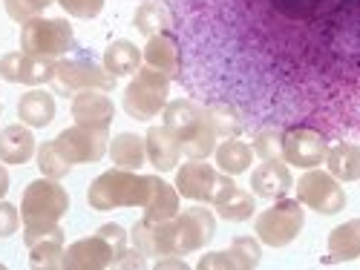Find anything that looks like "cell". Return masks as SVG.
Returning <instances> with one entry per match:
<instances>
[{
    "instance_id": "obj_1",
    "label": "cell",
    "mask_w": 360,
    "mask_h": 270,
    "mask_svg": "<svg viewBox=\"0 0 360 270\" xmlns=\"http://www.w3.org/2000/svg\"><path fill=\"white\" fill-rule=\"evenodd\" d=\"M283 35L297 124L326 138L360 135V0H262Z\"/></svg>"
},
{
    "instance_id": "obj_2",
    "label": "cell",
    "mask_w": 360,
    "mask_h": 270,
    "mask_svg": "<svg viewBox=\"0 0 360 270\" xmlns=\"http://www.w3.org/2000/svg\"><path fill=\"white\" fill-rule=\"evenodd\" d=\"M217 236V219L207 207H188L167 222H153V256H188Z\"/></svg>"
},
{
    "instance_id": "obj_3",
    "label": "cell",
    "mask_w": 360,
    "mask_h": 270,
    "mask_svg": "<svg viewBox=\"0 0 360 270\" xmlns=\"http://www.w3.org/2000/svg\"><path fill=\"white\" fill-rule=\"evenodd\" d=\"M150 193V175H139L136 170H107L86 190V201L98 213L115 207H144Z\"/></svg>"
},
{
    "instance_id": "obj_4",
    "label": "cell",
    "mask_w": 360,
    "mask_h": 270,
    "mask_svg": "<svg viewBox=\"0 0 360 270\" xmlns=\"http://www.w3.org/2000/svg\"><path fill=\"white\" fill-rule=\"evenodd\" d=\"M70 210L67 190L55 182V178H38V182L26 184L20 198V222L23 227L35 224H58Z\"/></svg>"
},
{
    "instance_id": "obj_5",
    "label": "cell",
    "mask_w": 360,
    "mask_h": 270,
    "mask_svg": "<svg viewBox=\"0 0 360 270\" xmlns=\"http://www.w3.org/2000/svg\"><path fill=\"white\" fill-rule=\"evenodd\" d=\"M306 224V213L300 198H277V204H271L268 210L257 216L254 222V236L259 238V245L268 248H285L300 236Z\"/></svg>"
},
{
    "instance_id": "obj_6",
    "label": "cell",
    "mask_w": 360,
    "mask_h": 270,
    "mask_svg": "<svg viewBox=\"0 0 360 270\" xmlns=\"http://www.w3.org/2000/svg\"><path fill=\"white\" fill-rule=\"evenodd\" d=\"M170 78L153 67H141L124 89V109L136 121H153L167 107Z\"/></svg>"
},
{
    "instance_id": "obj_7",
    "label": "cell",
    "mask_w": 360,
    "mask_h": 270,
    "mask_svg": "<svg viewBox=\"0 0 360 270\" xmlns=\"http://www.w3.org/2000/svg\"><path fill=\"white\" fill-rule=\"evenodd\" d=\"M75 43L72 26L61 18H32L20 29V49L38 58H64Z\"/></svg>"
},
{
    "instance_id": "obj_8",
    "label": "cell",
    "mask_w": 360,
    "mask_h": 270,
    "mask_svg": "<svg viewBox=\"0 0 360 270\" xmlns=\"http://www.w3.org/2000/svg\"><path fill=\"white\" fill-rule=\"evenodd\" d=\"M297 198L303 207L314 210L320 216H335L346 207V193L340 182L332 173H323L314 167L297 182Z\"/></svg>"
},
{
    "instance_id": "obj_9",
    "label": "cell",
    "mask_w": 360,
    "mask_h": 270,
    "mask_svg": "<svg viewBox=\"0 0 360 270\" xmlns=\"http://www.w3.org/2000/svg\"><path fill=\"white\" fill-rule=\"evenodd\" d=\"M328 156V138L309 124H288L283 130V158L291 167H320Z\"/></svg>"
},
{
    "instance_id": "obj_10",
    "label": "cell",
    "mask_w": 360,
    "mask_h": 270,
    "mask_svg": "<svg viewBox=\"0 0 360 270\" xmlns=\"http://www.w3.org/2000/svg\"><path fill=\"white\" fill-rule=\"evenodd\" d=\"M55 147L61 149V156L70 164H96L110 149V135H107V130L75 124V127H67L55 138Z\"/></svg>"
},
{
    "instance_id": "obj_11",
    "label": "cell",
    "mask_w": 360,
    "mask_h": 270,
    "mask_svg": "<svg viewBox=\"0 0 360 270\" xmlns=\"http://www.w3.org/2000/svg\"><path fill=\"white\" fill-rule=\"evenodd\" d=\"M23 242L32 267H64V230L58 224L23 227Z\"/></svg>"
},
{
    "instance_id": "obj_12",
    "label": "cell",
    "mask_w": 360,
    "mask_h": 270,
    "mask_svg": "<svg viewBox=\"0 0 360 270\" xmlns=\"http://www.w3.org/2000/svg\"><path fill=\"white\" fill-rule=\"evenodd\" d=\"M0 78L9 83L41 86V83L55 81V64L49 58H38L29 52H6L0 58Z\"/></svg>"
},
{
    "instance_id": "obj_13",
    "label": "cell",
    "mask_w": 360,
    "mask_h": 270,
    "mask_svg": "<svg viewBox=\"0 0 360 270\" xmlns=\"http://www.w3.org/2000/svg\"><path fill=\"white\" fill-rule=\"evenodd\" d=\"M115 75H110L104 67L93 64V61H61L55 64V83L58 89H104V93H110V89H115Z\"/></svg>"
},
{
    "instance_id": "obj_14",
    "label": "cell",
    "mask_w": 360,
    "mask_h": 270,
    "mask_svg": "<svg viewBox=\"0 0 360 270\" xmlns=\"http://www.w3.org/2000/svg\"><path fill=\"white\" fill-rule=\"evenodd\" d=\"M259 259H262L259 238L236 236L228 250L207 253L205 259H199L196 267L199 270H251V267H259Z\"/></svg>"
},
{
    "instance_id": "obj_15",
    "label": "cell",
    "mask_w": 360,
    "mask_h": 270,
    "mask_svg": "<svg viewBox=\"0 0 360 270\" xmlns=\"http://www.w3.org/2000/svg\"><path fill=\"white\" fill-rule=\"evenodd\" d=\"M219 175L222 173L207 167L205 161H188L176 173V190H179V196H185L191 201L214 204V196H217V187H219Z\"/></svg>"
},
{
    "instance_id": "obj_16",
    "label": "cell",
    "mask_w": 360,
    "mask_h": 270,
    "mask_svg": "<svg viewBox=\"0 0 360 270\" xmlns=\"http://www.w3.org/2000/svg\"><path fill=\"white\" fill-rule=\"evenodd\" d=\"M214 207L217 213L225 219V222H248L254 213H257V201L248 190H243L233 175L222 173L219 175V187H217V196H214Z\"/></svg>"
},
{
    "instance_id": "obj_17",
    "label": "cell",
    "mask_w": 360,
    "mask_h": 270,
    "mask_svg": "<svg viewBox=\"0 0 360 270\" xmlns=\"http://www.w3.org/2000/svg\"><path fill=\"white\" fill-rule=\"evenodd\" d=\"M115 256L118 253L112 250V245L96 233L64 250V267L67 270H101V267H112Z\"/></svg>"
},
{
    "instance_id": "obj_18",
    "label": "cell",
    "mask_w": 360,
    "mask_h": 270,
    "mask_svg": "<svg viewBox=\"0 0 360 270\" xmlns=\"http://www.w3.org/2000/svg\"><path fill=\"white\" fill-rule=\"evenodd\" d=\"M72 118L84 127L110 130L112 118H115L112 98L104 93V89H81V93L72 98Z\"/></svg>"
},
{
    "instance_id": "obj_19",
    "label": "cell",
    "mask_w": 360,
    "mask_h": 270,
    "mask_svg": "<svg viewBox=\"0 0 360 270\" xmlns=\"http://www.w3.org/2000/svg\"><path fill=\"white\" fill-rule=\"evenodd\" d=\"M141 55H144V64L147 67L165 72L170 81L173 78H182V46H179V41L170 32L150 35V41L141 49Z\"/></svg>"
},
{
    "instance_id": "obj_20",
    "label": "cell",
    "mask_w": 360,
    "mask_h": 270,
    "mask_svg": "<svg viewBox=\"0 0 360 270\" xmlns=\"http://www.w3.org/2000/svg\"><path fill=\"white\" fill-rule=\"evenodd\" d=\"M251 190L259 198H283L291 190V173L280 158H268L251 173Z\"/></svg>"
},
{
    "instance_id": "obj_21",
    "label": "cell",
    "mask_w": 360,
    "mask_h": 270,
    "mask_svg": "<svg viewBox=\"0 0 360 270\" xmlns=\"http://www.w3.org/2000/svg\"><path fill=\"white\" fill-rule=\"evenodd\" d=\"M144 144H147V158L159 173H167L173 167H179V156H182V147H179V138L173 130H167L165 124L162 127H150L147 135H144Z\"/></svg>"
},
{
    "instance_id": "obj_22",
    "label": "cell",
    "mask_w": 360,
    "mask_h": 270,
    "mask_svg": "<svg viewBox=\"0 0 360 270\" xmlns=\"http://www.w3.org/2000/svg\"><path fill=\"white\" fill-rule=\"evenodd\" d=\"M144 219L150 222H167L179 213V190L173 184H167L165 178L150 175V193L144 201Z\"/></svg>"
},
{
    "instance_id": "obj_23",
    "label": "cell",
    "mask_w": 360,
    "mask_h": 270,
    "mask_svg": "<svg viewBox=\"0 0 360 270\" xmlns=\"http://www.w3.org/2000/svg\"><path fill=\"white\" fill-rule=\"evenodd\" d=\"M35 138L26 124H9L0 130V161L4 164H26L35 156Z\"/></svg>"
},
{
    "instance_id": "obj_24",
    "label": "cell",
    "mask_w": 360,
    "mask_h": 270,
    "mask_svg": "<svg viewBox=\"0 0 360 270\" xmlns=\"http://www.w3.org/2000/svg\"><path fill=\"white\" fill-rule=\"evenodd\" d=\"M18 118H20V124L32 127V130L49 127L55 118V98L49 93H44V89H29L18 101Z\"/></svg>"
},
{
    "instance_id": "obj_25",
    "label": "cell",
    "mask_w": 360,
    "mask_h": 270,
    "mask_svg": "<svg viewBox=\"0 0 360 270\" xmlns=\"http://www.w3.org/2000/svg\"><path fill=\"white\" fill-rule=\"evenodd\" d=\"M165 115V127L176 133L179 141L191 138L199 127H202V107L188 101V98H179V101H167V107L162 109Z\"/></svg>"
},
{
    "instance_id": "obj_26",
    "label": "cell",
    "mask_w": 360,
    "mask_h": 270,
    "mask_svg": "<svg viewBox=\"0 0 360 270\" xmlns=\"http://www.w3.org/2000/svg\"><path fill=\"white\" fill-rule=\"evenodd\" d=\"M326 167L338 182H357L360 178V144H352L343 138L335 147H328Z\"/></svg>"
},
{
    "instance_id": "obj_27",
    "label": "cell",
    "mask_w": 360,
    "mask_h": 270,
    "mask_svg": "<svg viewBox=\"0 0 360 270\" xmlns=\"http://www.w3.org/2000/svg\"><path fill=\"white\" fill-rule=\"evenodd\" d=\"M141 61H144V55L136 43L130 41H112L104 52V69L110 75H136L141 69Z\"/></svg>"
},
{
    "instance_id": "obj_28",
    "label": "cell",
    "mask_w": 360,
    "mask_h": 270,
    "mask_svg": "<svg viewBox=\"0 0 360 270\" xmlns=\"http://www.w3.org/2000/svg\"><path fill=\"white\" fill-rule=\"evenodd\" d=\"M217 167L219 173H228V175H243L248 173L251 161H254V147H248L245 141H239L236 135L233 138H225V144L217 147Z\"/></svg>"
},
{
    "instance_id": "obj_29",
    "label": "cell",
    "mask_w": 360,
    "mask_h": 270,
    "mask_svg": "<svg viewBox=\"0 0 360 270\" xmlns=\"http://www.w3.org/2000/svg\"><path fill=\"white\" fill-rule=\"evenodd\" d=\"M328 256L335 262H352L360 259V219L343 222L328 233Z\"/></svg>"
},
{
    "instance_id": "obj_30",
    "label": "cell",
    "mask_w": 360,
    "mask_h": 270,
    "mask_svg": "<svg viewBox=\"0 0 360 270\" xmlns=\"http://www.w3.org/2000/svg\"><path fill=\"white\" fill-rule=\"evenodd\" d=\"M110 156H112V164L122 167V170H139L147 158V144L144 138L133 135V133H122L110 141Z\"/></svg>"
},
{
    "instance_id": "obj_31",
    "label": "cell",
    "mask_w": 360,
    "mask_h": 270,
    "mask_svg": "<svg viewBox=\"0 0 360 270\" xmlns=\"http://www.w3.org/2000/svg\"><path fill=\"white\" fill-rule=\"evenodd\" d=\"M202 121L217 133V138H233L243 130V115L228 101H219V104H211L207 109H202Z\"/></svg>"
},
{
    "instance_id": "obj_32",
    "label": "cell",
    "mask_w": 360,
    "mask_h": 270,
    "mask_svg": "<svg viewBox=\"0 0 360 270\" xmlns=\"http://www.w3.org/2000/svg\"><path fill=\"white\" fill-rule=\"evenodd\" d=\"M133 23L141 35H159V32H170V12L159 4V0H144V4L136 9Z\"/></svg>"
},
{
    "instance_id": "obj_33",
    "label": "cell",
    "mask_w": 360,
    "mask_h": 270,
    "mask_svg": "<svg viewBox=\"0 0 360 270\" xmlns=\"http://www.w3.org/2000/svg\"><path fill=\"white\" fill-rule=\"evenodd\" d=\"M179 147H182V156H188L191 161H205L207 156L217 153V133L202 121V127H199L191 138L179 141Z\"/></svg>"
},
{
    "instance_id": "obj_34",
    "label": "cell",
    "mask_w": 360,
    "mask_h": 270,
    "mask_svg": "<svg viewBox=\"0 0 360 270\" xmlns=\"http://www.w3.org/2000/svg\"><path fill=\"white\" fill-rule=\"evenodd\" d=\"M35 156H38V167L46 178H55V182H61L64 175H70L72 164L61 156V149L55 147V141H44L38 149H35Z\"/></svg>"
},
{
    "instance_id": "obj_35",
    "label": "cell",
    "mask_w": 360,
    "mask_h": 270,
    "mask_svg": "<svg viewBox=\"0 0 360 270\" xmlns=\"http://www.w3.org/2000/svg\"><path fill=\"white\" fill-rule=\"evenodd\" d=\"M254 156H259L262 161L280 158L283 156V130H277V127L257 130V135H254Z\"/></svg>"
},
{
    "instance_id": "obj_36",
    "label": "cell",
    "mask_w": 360,
    "mask_h": 270,
    "mask_svg": "<svg viewBox=\"0 0 360 270\" xmlns=\"http://www.w3.org/2000/svg\"><path fill=\"white\" fill-rule=\"evenodd\" d=\"M52 4H55V0H4L9 18L18 20V23H26V20L38 18V15H41L46 6H52Z\"/></svg>"
},
{
    "instance_id": "obj_37",
    "label": "cell",
    "mask_w": 360,
    "mask_h": 270,
    "mask_svg": "<svg viewBox=\"0 0 360 270\" xmlns=\"http://www.w3.org/2000/svg\"><path fill=\"white\" fill-rule=\"evenodd\" d=\"M61 9L72 18H81V20H89V18H98L101 9H104V0H58Z\"/></svg>"
},
{
    "instance_id": "obj_38",
    "label": "cell",
    "mask_w": 360,
    "mask_h": 270,
    "mask_svg": "<svg viewBox=\"0 0 360 270\" xmlns=\"http://www.w3.org/2000/svg\"><path fill=\"white\" fill-rule=\"evenodd\" d=\"M18 227H20V213H18V207L0 198V238L15 236Z\"/></svg>"
},
{
    "instance_id": "obj_39",
    "label": "cell",
    "mask_w": 360,
    "mask_h": 270,
    "mask_svg": "<svg viewBox=\"0 0 360 270\" xmlns=\"http://www.w3.org/2000/svg\"><path fill=\"white\" fill-rule=\"evenodd\" d=\"M98 236H101V238H107L115 253H122V250L127 248V238H130V236L124 233V227H122V224H104V227H98Z\"/></svg>"
},
{
    "instance_id": "obj_40",
    "label": "cell",
    "mask_w": 360,
    "mask_h": 270,
    "mask_svg": "<svg viewBox=\"0 0 360 270\" xmlns=\"http://www.w3.org/2000/svg\"><path fill=\"white\" fill-rule=\"evenodd\" d=\"M112 267H144V253L139 250V248H133V250H122L115 259H112Z\"/></svg>"
},
{
    "instance_id": "obj_41",
    "label": "cell",
    "mask_w": 360,
    "mask_h": 270,
    "mask_svg": "<svg viewBox=\"0 0 360 270\" xmlns=\"http://www.w3.org/2000/svg\"><path fill=\"white\" fill-rule=\"evenodd\" d=\"M6 193H9V173H6V167H0V198Z\"/></svg>"
}]
</instances>
